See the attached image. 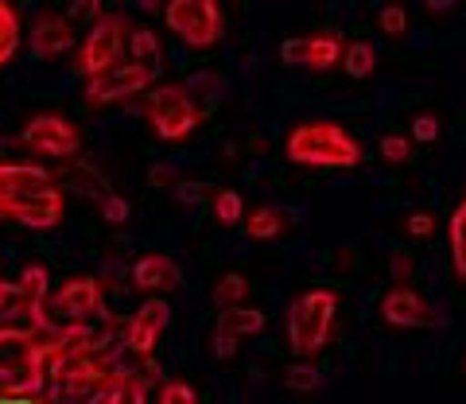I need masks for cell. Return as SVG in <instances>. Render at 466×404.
I'll use <instances>...</instances> for the list:
<instances>
[{
  "label": "cell",
  "instance_id": "ffe728a7",
  "mask_svg": "<svg viewBox=\"0 0 466 404\" xmlns=\"http://www.w3.org/2000/svg\"><path fill=\"white\" fill-rule=\"evenodd\" d=\"M128 55H133V63H144L152 66L159 63V35L152 32V27H137V32H128Z\"/></svg>",
  "mask_w": 466,
  "mask_h": 404
},
{
  "label": "cell",
  "instance_id": "cb8c5ba5",
  "mask_svg": "<svg viewBox=\"0 0 466 404\" xmlns=\"http://www.w3.org/2000/svg\"><path fill=\"white\" fill-rule=\"evenodd\" d=\"M377 24H381V32L385 35H392V39H400V35H408V27H412V20H408V8L404 5H397V0H389V5L377 12Z\"/></svg>",
  "mask_w": 466,
  "mask_h": 404
},
{
  "label": "cell",
  "instance_id": "ac0fdd59",
  "mask_svg": "<svg viewBox=\"0 0 466 404\" xmlns=\"http://www.w3.org/2000/svg\"><path fill=\"white\" fill-rule=\"evenodd\" d=\"M342 70L354 82H366L373 70H377V51H373V43L366 39H354V43H346V51H342Z\"/></svg>",
  "mask_w": 466,
  "mask_h": 404
},
{
  "label": "cell",
  "instance_id": "9c48e42d",
  "mask_svg": "<svg viewBox=\"0 0 466 404\" xmlns=\"http://www.w3.org/2000/svg\"><path fill=\"white\" fill-rule=\"evenodd\" d=\"M20 140H24L32 152L51 156V160H70V156L82 148L78 128L70 125L66 117H58V113H39V117H32V121L24 125Z\"/></svg>",
  "mask_w": 466,
  "mask_h": 404
},
{
  "label": "cell",
  "instance_id": "484cf974",
  "mask_svg": "<svg viewBox=\"0 0 466 404\" xmlns=\"http://www.w3.org/2000/svg\"><path fill=\"white\" fill-rule=\"evenodd\" d=\"M440 133H443V125H440V117L435 113H416L412 117V144H435L440 140Z\"/></svg>",
  "mask_w": 466,
  "mask_h": 404
},
{
  "label": "cell",
  "instance_id": "e575fe53",
  "mask_svg": "<svg viewBox=\"0 0 466 404\" xmlns=\"http://www.w3.org/2000/svg\"><path fill=\"white\" fill-rule=\"evenodd\" d=\"M334 261H339L346 272H354L358 268V253L354 249H339V253H334Z\"/></svg>",
  "mask_w": 466,
  "mask_h": 404
},
{
  "label": "cell",
  "instance_id": "277c9868",
  "mask_svg": "<svg viewBox=\"0 0 466 404\" xmlns=\"http://www.w3.org/2000/svg\"><path fill=\"white\" fill-rule=\"evenodd\" d=\"M164 24L195 51H207L226 35V16L218 0H164Z\"/></svg>",
  "mask_w": 466,
  "mask_h": 404
},
{
  "label": "cell",
  "instance_id": "5bb4252c",
  "mask_svg": "<svg viewBox=\"0 0 466 404\" xmlns=\"http://www.w3.org/2000/svg\"><path fill=\"white\" fill-rule=\"evenodd\" d=\"M218 330L222 335H233V338H253L265 330V311L249 308V303H238V308H222V315H218Z\"/></svg>",
  "mask_w": 466,
  "mask_h": 404
},
{
  "label": "cell",
  "instance_id": "603a6c76",
  "mask_svg": "<svg viewBox=\"0 0 466 404\" xmlns=\"http://www.w3.org/2000/svg\"><path fill=\"white\" fill-rule=\"evenodd\" d=\"M210 207H214V218L222 222V226H238V222H245V198H241L238 191H214Z\"/></svg>",
  "mask_w": 466,
  "mask_h": 404
},
{
  "label": "cell",
  "instance_id": "f35d334b",
  "mask_svg": "<svg viewBox=\"0 0 466 404\" xmlns=\"http://www.w3.org/2000/svg\"><path fill=\"white\" fill-rule=\"evenodd\" d=\"M462 378H466V358H462Z\"/></svg>",
  "mask_w": 466,
  "mask_h": 404
},
{
  "label": "cell",
  "instance_id": "2e32d148",
  "mask_svg": "<svg viewBox=\"0 0 466 404\" xmlns=\"http://www.w3.org/2000/svg\"><path fill=\"white\" fill-rule=\"evenodd\" d=\"M447 249H451V268H455V277L466 284V191L447 222Z\"/></svg>",
  "mask_w": 466,
  "mask_h": 404
},
{
  "label": "cell",
  "instance_id": "52a82bcc",
  "mask_svg": "<svg viewBox=\"0 0 466 404\" xmlns=\"http://www.w3.org/2000/svg\"><path fill=\"white\" fill-rule=\"evenodd\" d=\"M128 39V20L125 16H97L94 27L86 32V39L78 43V70L86 78L109 70L113 63H121V47Z\"/></svg>",
  "mask_w": 466,
  "mask_h": 404
},
{
  "label": "cell",
  "instance_id": "74e56055",
  "mask_svg": "<svg viewBox=\"0 0 466 404\" xmlns=\"http://www.w3.org/2000/svg\"><path fill=\"white\" fill-rule=\"evenodd\" d=\"M137 5H140L144 12H156V8H164V0H137Z\"/></svg>",
  "mask_w": 466,
  "mask_h": 404
},
{
  "label": "cell",
  "instance_id": "6da1fadb",
  "mask_svg": "<svg viewBox=\"0 0 466 404\" xmlns=\"http://www.w3.org/2000/svg\"><path fill=\"white\" fill-rule=\"evenodd\" d=\"M0 218L51 229L63 222V195L43 167L0 164Z\"/></svg>",
  "mask_w": 466,
  "mask_h": 404
},
{
  "label": "cell",
  "instance_id": "d4e9b609",
  "mask_svg": "<svg viewBox=\"0 0 466 404\" xmlns=\"http://www.w3.org/2000/svg\"><path fill=\"white\" fill-rule=\"evenodd\" d=\"M416 156V148H412V140L408 136H400V133H385L381 136V160L385 164H408Z\"/></svg>",
  "mask_w": 466,
  "mask_h": 404
},
{
  "label": "cell",
  "instance_id": "ba28073f",
  "mask_svg": "<svg viewBox=\"0 0 466 404\" xmlns=\"http://www.w3.org/2000/svg\"><path fill=\"white\" fill-rule=\"evenodd\" d=\"M156 82V70L144 66V63H113L109 70H101V75L86 78V101L90 106H109V101H121L128 94H140L148 90Z\"/></svg>",
  "mask_w": 466,
  "mask_h": 404
},
{
  "label": "cell",
  "instance_id": "e0dca14e",
  "mask_svg": "<svg viewBox=\"0 0 466 404\" xmlns=\"http://www.w3.org/2000/svg\"><path fill=\"white\" fill-rule=\"evenodd\" d=\"M97 299H101V292H97L94 280H75L58 292V311L63 315H90L97 308Z\"/></svg>",
  "mask_w": 466,
  "mask_h": 404
},
{
  "label": "cell",
  "instance_id": "7c38bea8",
  "mask_svg": "<svg viewBox=\"0 0 466 404\" xmlns=\"http://www.w3.org/2000/svg\"><path fill=\"white\" fill-rule=\"evenodd\" d=\"M75 47V24L66 16H39L35 27H32V51L35 59H58V55H66Z\"/></svg>",
  "mask_w": 466,
  "mask_h": 404
},
{
  "label": "cell",
  "instance_id": "44dd1931",
  "mask_svg": "<svg viewBox=\"0 0 466 404\" xmlns=\"http://www.w3.org/2000/svg\"><path fill=\"white\" fill-rule=\"evenodd\" d=\"M284 385L291 389V393H315V389L323 385V373H319V366H311L308 358H299L296 366L284 369Z\"/></svg>",
  "mask_w": 466,
  "mask_h": 404
},
{
  "label": "cell",
  "instance_id": "4fadbf2b",
  "mask_svg": "<svg viewBox=\"0 0 466 404\" xmlns=\"http://www.w3.org/2000/svg\"><path fill=\"white\" fill-rule=\"evenodd\" d=\"M133 284L148 296H164L171 288H179V265L164 253H148L133 265Z\"/></svg>",
  "mask_w": 466,
  "mask_h": 404
},
{
  "label": "cell",
  "instance_id": "3957f363",
  "mask_svg": "<svg viewBox=\"0 0 466 404\" xmlns=\"http://www.w3.org/2000/svg\"><path fill=\"white\" fill-rule=\"evenodd\" d=\"M339 311L342 299L334 288H311L291 299L288 308V346L296 358H311L334 338L339 330Z\"/></svg>",
  "mask_w": 466,
  "mask_h": 404
},
{
  "label": "cell",
  "instance_id": "d590c367",
  "mask_svg": "<svg viewBox=\"0 0 466 404\" xmlns=\"http://www.w3.org/2000/svg\"><path fill=\"white\" fill-rule=\"evenodd\" d=\"M148 176H152V183H175V171H171L167 164H156Z\"/></svg>",
  "mask_w": 466,
  "mask_h": 404
},
{
  "label": "cell",
  "instance_id": "4316f807",
  "mask_svg": "<svg viewBox=\"0 0 466 404\" xmlns=\"http://www.w3.org/2000/svg\"><path fill=\"white\" fill-rule=\"evenodd\" d=\"M175 198L187 202V207H198V202H210L214 198V187L210 183H198V179H179V183H175Z\"/></svg>",
  "mask_w": 466,
  "mask_h": 404
},
{
  "label": "cell",
  "instance_id": "9a60e30c",
  "mask_svg": "<svg viewBox=\"0 0 466 404\" xmlns=\"http://www.w3.org/2000/svg\"><path fill=\"white\" fill-rule=\"evenodd\" d=\"M291 229V214L280 210V207H257L249 218H245V234L253 241H272Z\"/></svg>",
  "mask_w": 466,
  "mask_h": 404
},
{
  "label": "cell",
  "instance_id": "1f68e13d",
  "mask_svg": "<svg viewBox=\"0 0 466 404\" xmlns=\"http://www.w3.org/2000/svg\"><path fill=\"white\" fill-rule=\"evenodd\" d=\"M70 12L78 20H97L101 16V0H70Z\"/></svg>",
  "mask_w": 466,
  "mask_h": 404
},
{
  "label": "cell",
  "instance_id": "83f0119b",
  "mask_svg": "<svg viewBox=\"0 0 466 404\" xmlns=\"http://www.w3.org/2000/svg\"><path fill=\"white\" fill-rule=\"evenodd\" d=\"M156 404H198V393L187 381H167L164 389H159Z\"/></svg>",
  "mask_w": 466,
  "mask_h": 404
},
{
  "label": "cell",
  "instance_id": "f546056e",
  "mask_svg": "<svg viewBox=\"0 0 466 404\" xmlns=\"http://www.w3.org/2000/svg\"><path fill=\"white\" fill-rule=\"evenodd\" d=\"M389 272H392V284H412V277H416V257L397 249V253H392V261H389Z\"/></svg>",
  "mask_w": 466,
  "mask_h": 404
},
{
  "label": "cell",
  "instance_id": "d6a6232c",
  "mask_svg": "<svg viewBox=\"0 0 466 404\" xmlns=\"http://www.w3.org/2000/svg\"><path fill=\"white\" fill-rule=\"evenodd\" d=\"M214 354L218 358H233V354H238V338H233V335H222V330H214Z\"/></svg>",
  "mask_w": 466,
  "mask_h": 404
},
{
  "label": "cell",
  "instance_id": "8fae6325",
  "mask_svg": "<svg viewBox=\"0 0 466 404\" xmlns=\"http://www.w3.org/2000/svg\"><path fill=\"white\" fill-rule=\"evenodd\" d=\"M167 319H171V308H167L164 299L144 303V308L133 315V323H128V330H125L128 350H137V354H152V350H156V342H159V335L167 330Z\"/></svg>",
  "mask_w": 466,
  "mask_h": 404
},
{
  "label": "cell",
  "instance_id": "7402d4cb",
  "mask_svg": "<svg viewBox=\"0 0 466 404\" xmlns=\"http://www.w3.org/2000/svg\"><path fill=\"white\" fill-rule=\"evenodd\" d=\"M245 296H249V280H245L241 272H226V277L214 284L218 308H238V303H245Z\"/></svg>",
  "mask_w": 466,
  "mask_h": 404
},
{
  "label": "cell",
  "instance_id": "30bf717a",
  "mask_svg": "<svg viewBox=\"0 0 466 404\" xmlns=\"http://www.w3.org/2000/svg\"><path fill=\"white\" fill-rule=\"evenodd\" d=\"M342 51H346L342 35L315 32V35H291L284 47H280V59L288 66H299V70H315V75H323V70H334V66L342 63Z\"/></svg>",
  "mask_w": 466,
  "mask_h": 404
},
{
  "label": "cell",
  "instance_id": "8992f818",
  "mask_svg": "<svg viewBox=\"0 0 466 404\" xmlns=\"http://www.w3.org/2000/svg\"><path fill=\"white\" fill-rule=\"evenodd\" d=\"M381 319L389 327H400V330H435V327H447V315L443 308L416 292L412 284H392L389 292L381 296Z\"/></svg>",
  "mask_w": 466,
  "mask_h": 404
},
{
  "label": "cell",
  "instance_id": "7a4b0ae2",
  "mask_svg": "<svg viewBox=\"0 0 466 404\" xmlns=\"http://www.w3.org/2000/svg\"><path fill=\"white\" fill-rule=\"evenodd\" d=\"M288 160L299 167H358L361 164V140L350 128L334 121H308L296 125L284 144Z\"/></svg>",
  "mask_w": 466,
  "mask_h": 404
},
{
  "label": "cell",
  "instance_id": "5b68a950",
  "mask_svg": "<svg viewBox=\"0 0 466 404\" xmlns=\"http://www.w3.org/2000/svg\"><path fill=\"white\" fill-rule=\"evenodd\" d=\"M144 113H148L152 128L164 140L191 136L202 125V117H207V113L198 109V101L187 94V86H156L148 94V101H144Z\"/></svg>",
  "mask_w": 466,
  "mask_h": 404
},
{
  "label": "cell",
  "instance_id": "d6986e66",
  "mask_svg": "<svg viewBox=\"0 0 466 404\" xmlns=\"http://www.w3.org/2000/svg\"><path fill=\"white\" fill-rule=\"evenodd\" d=\"M183 86H187V94L198 101L202 113H210V106H218V101H222V94H226L222 75H210V70H202V75H191Z\"/></svg>",
  "mask_w": 466,
  "mask_h": 404
},
{
  "label": "cell",
  "instance_id": "4dcf8cb0",
  "mask_svg": "<svg viewBox=\"0 0 466 404\" xmlns=\"http://www.w3.org/2000/svg\"><path fill=\"white\" fill-rule=\"evenodd\" d=\"M408 234H412V237H431L435 234V218H431V214H424V210H416L412 218H408Z\"/></svg>",
  "mask_w": 466,
  "mask_h": 404
},
{
  "label": "cell",
  "instance_id": "f1b7e54d",
  "mask_svg": "<svg viewBox=\"0 0 466 404\" xmlns=\"http://www.w3.org/2000/svg\"><path fill=\"white\" fill-rule=\"evenodd\" d=\"M97 207H101V218L106 222H113V226H121V222H128V202L121 198V195H101L97 198Z\"/></svg>",
  "mask_w": 466,
  "mask_h": 404
},
{
  "label": "cell",
  "instance_id": "836d02e7",
  "mask_svg": "<svg viewBox=\"0 0 466 404\" xmlns=\"http://www.w3.org/2000/svg\"><path fill=\"white\" fill-rule=\"evenodd\" d=\"M462 0H424V8L428 12H435V16H443V12H451V8H459Z\"/></svg>",
  "mask_w": 466,
  "mask_h": 404
},
{
  "label": "cell",
  "instance_id": "8d00e7d4",
  "mask_svg": "<svg viewBox=\"0 0 466 404\" xmlns=\"http://www.w3.org/2000/svg\"><path fill=\"white\" fill-rule=\"evenodd\" d=\"M249 152H253V156H265V152H268V140H265V136H253V140H249Z\"/></svg>",
  "mask_w": 466,
  "mask_h": 404
}]
</instances>
